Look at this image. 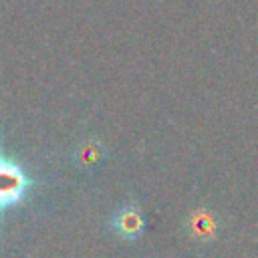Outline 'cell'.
Instances as JSON below:
<instances>
[{"label": "cell", "mask_w": 258, "mask_h": 258, "mask_svg": "<svg viewBox=\"0 0 258 258\" xmlns=\"http://www.w3.org/2000/svg\"><path fill=\"white\" fill-rule=\"evenodd\" d=\"M34 181L26 169L4 151H0V222L6 210L20 206L30 194Z\"/></svg>", "instance_id": "1"}, {"label": "cell", "mask_w": 258, "mask_h": 258, "mask_svg": "<svg viewBox=\"0 0 258 258\" xmlns=\"http://www.w3.org/2000/svg\"><path fill=\"white\" fill-rule=\"evenodd\" d=\"M111 228L121 236L123 240H137L143 234L145 218L139 206H123L111 220Z\"/></svg>", "instance_id": "2"}]
</instances>
